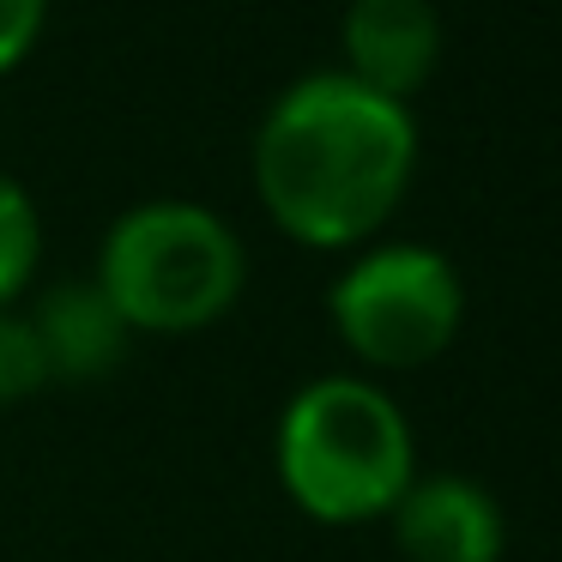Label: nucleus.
<instances>
[{
    "label": "nucleus",
    "mask_w": 562,
    "mask_h": 562,
    "mask_svg": "<svg viewBox=\"0 0 562 562\" xmlns=\"http://www.w3.org/2000/svg\"><path fill=\"white\" fill-rule=\"evenodd\" d=\"M243 236L200 200H139L103 231L98 291L134 333H200L243 296Z\"/></svg>",
    "instance_id": "nucleus-3"
},
{
    "label": "nucleus",
    "mask_w": 562,
    "mask_h": 562,
    "mask_svg": "<svg viewBox=\"0 0 562 562\" xmlns=\"http://www.w3.org/2000/svg\"><path fill=\"white\" fill-rule=\"evenodd\" d=\"M417 176V122L351 74H303L255 127V194L284 236L357 248L393 218Z\"/></svg>",
    "instance_id": "nucleus-1"
},
{
    "label": "nucleus",
    "mask_w": 562,
    "mask_h": 562,
    "mask_svg": "<svg viewBox=\"0 0 562 562\" xmlns=\"http://www.w3.org/2000/svg\"><path fill=\"white\" fill-rule=\"evenodd\" d=\"M387 520L405 562H502V544H508L496 496L460 472L412 477Z\"/></svg>",
    "instance_id": "nucleus-6"
},
{
    "label": "nucleus",
    "mask_w": 562,
    "mask_h": 562,
    "mask_svg": "<svg viewBox=\"0 0 562 562\" xmlns=\"http://www.w3.org/2000/svg\"><path fill=\"white\" fill-rule=\"evenodd\" d=\"M43 19H49V0H0V79L37 49Z\"/></svg>",
    "instance_id": "nucleus-10"
},
{
    "label": "nucleus",
    "mask_w": 562,
    "mask_h": 562,
    "mask_svg": "<svg viewBox=\"0 0 562 562\" xmlns=\"http://www.w3.org/2000/svg\"><path fill=\"white\" fill-rule=\"evenodd\" d=\"M339 74L393 103H412V91H424L441 67L436 0H351L339 19Z\"/></svg>",
    "instance_id": "nucleus-5"
},
{
    "label": "nucleus",
    "mask_w": 562,
    "mask_h": 562,
    "mask_svg": "<svg viewBox=\"0 0 562 562\" xmlns=\"http://www.w3.org/2000/svg\"><path fill=\"white\" fill-rule=\"evenodd\" d=\"M43 255V218H37V200L19 176L0 170V308L13 303L19 291L31 284Z\"/></svg>",
    "instance_id": "nucleus-8"
},
{
    "label": "nucleus",
    "mask_w": 562,
    "mask_h": 562,
    "mask_svg": "<svg viewBox=\"0 0 562 562\" xmlns=\"http://www.w3.org/2000/svg\"><path fill=\"white\" fill-rule=\"evenodd\" d=\"M417 477V441L387 387L321 375L279 417V484L308 520L363 526L400 508Z\"/></svg>",
    "instance_id": "nucleus-2"
},
{
    "label": "nucleus",
    "mask_w": 562,
    "mask_h": 562,
    "mask_svg": "<svg viewBox=\"0 0 562 562\" xmlns=\"http://www.w3.org/2000/svg\"><path fill=\"white\" fill-rule=\"evenodd\" d=\"M327 315L369 369H424L460 339L465 279L429 243H381L333 279Z\"/></svg>",
    "instance_id": "nucleus-4"
},
{
    "label": "nucleus",
    "mask_w": 562,
    "mask_h": 562,
    "mask_svg": "<svg viewBox=\"0 0 562 562\" xmlns=\"http://www.w3.org/2000/svg\"><path fill=\"white\" fill-rule=\"evenodd\" d=\"M37 387H49V363H43V345L31 315H19L13 303L0 308V405L31 400Z\"/></svg>",
    "instance_id": "nucleus-9"
},
{
    "label": "nucleus",
    "mask_w": 562,
    "mask_h": 562,
    "mask_svg": "<svg viewBox=\"0 0 562 562\" xmlns=\"http://www.w3.org/2000/svg\"><path fill=\"white\" fill-rule=\"evenodd\" d=\"M31 327H37L49 381H103L134 351V327L115 315V303L98 291V279L43 291L37 308H31Z\"/></svg>",
    "instance_id": "nucleus-7"
}]
</instances>
